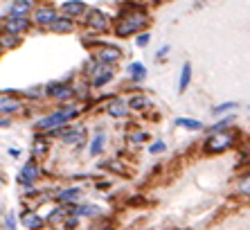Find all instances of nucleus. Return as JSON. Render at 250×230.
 Here are the masks:
<instances>
[{
    "label": "nucleus",
    "instance_id": "nucleus-38",
    "mask_svg": "<svg viewBox=\"0 0 250 230\" xmlns=\"http://www.w3.org/2000/svg\"><path fill=\"white\" fill-rule=\"evenodd\" d=\"M153 5H160V2H167V0H151Z\"/></svg>",
    "mask_w": 250,
    "mask_h": 230
},
{
    "label": "nucleus",
    "instance_id": "nucleus-3",
    "mask_svg": "<svg viewBox=\"0 0 250 230\" xmlns=\"http://www.w3.org/2000/svg\"><path fill=\"white\" fill-rule=\"evenodd\" d=\"M77 115H79V106H74V104L63 106L59 111L41 118L39 122H36V129H39V131H54V129H61L63 124H68V122L73 118H77Z\"/></svg>",
    "mask_w": 250,
    "mask_h": 230
},
{
    "label": "nucleus",
    "instance_id": "nucleus-20",
    "mask_svg": "<svg viewBox=\"0 0 250 230\" xmlns=\"http://www.w3.org/2000/svg\"><path fill=\"white\" fill-rule=\"evenodd\" d=\"M191 81V63H185L180 68V79H178V92H185Z\"/></svg>",
    "mask_w": 250,
    "mask_h": 230
},
{
    "label": "nucleus",
    "instance_id": "nucleus-14",
    "mask_svg": "<svg viewBox=\"0 0 250 230\" xmlns=\"http://www.w3.org/2000/svg\"><path fill=\"white\" fill-rule=\"evenodd\" d=\"M20 221H23V226H25L27 230H41L43 228V224H45L39 212H32V210L23 212V215H20Z\"/></svg>",
    "mask_w": 250,
    "mask_h": 230
},
{
    "label": "nucleus",
    "instance_id": "nucleus-35",
    "mask_svg": "<svg viewBox=\"0 0 250 230\" xmlns=\"http://www.w3.org/2000/svg\"><path fill=\"white\" fill-rule=\"evenodd\" d=\"M9 124H12V122H9V118H0V129H7Z\"/></svg>",
    "mask_w": 250,
    "mask_h": 230
},
{
    "label": "nucleus",
    "instance_id": "nucleus-16",
    "mask_svg": "<svg viewBox=\"0 0 250 230\" xmlns=\"http://www.w3.org/2000/svg\"><path fill=\"white\" fill-rule=\"evenodd\" d=\"M235 192H237L239 197H244V199H248V201H250V169L237 176V183H235Z\"/></svg>",
    "mask_w": 250,
    "mask_h": 230
},
{
    "label": "nucleus",
    "instance_id": "nucleus-9",
    "mask_svg": "<svg viewBox=\"0 0 250 230\" xmlns=\"http://www.w3.org/2000/svg\"><path fill=\"white\" fill-rule=\"evenodd\" d=\"M59 14H57V9L54 7H50V5H43V7H39V9H34V23L36 25H41V27H50L52 25V20L57 18Z\"/></svg>",
    "mask_w": 250,
    "mask_h": 230
},
{
    "label": "nucleus",
    "instance_id": "nucleus-15",
    "mask_svg": "<svg viewBox=\"0 0 250 230\" xmlns=\"http://www.w3.org/2000/svg\"><path fill=\"white\" fill-rule=\"evenodd\" d=\"M74 30V20L68 18V16H57V18L52 20V25H50V32H57V34H68Z\"/></svg>",
    "mask_w": 250,
    "mask_h": 230
},
{
    "label": "nucleus",
    "instance_id": "nucleus-37",
    "mask_svg": "<svg viewBox=\"0 0 250 230\" xmlns=\"http://www.w3.org/2000/svg\"><path fill=\"white\" fill-rule=\"evenodd\" d=\"M145 0H129V5H142Z\"/></svg>",
    "mask_w": 250,
    "mask_h": 230
},
{
    "label": "nucleus",
    "instance_id": "nucleus-27",
    "mask_svg": "<svg viewBox=\"0 0 250 230\" xmlns=\"http://www.w3.org/2000/svg\"><path fill=\"white\" fill-rule=\"evenodd\" d=\"M99 212V208L95 205H79V208H74V215H79V217H95Z\"/></svg>",
    "mask_w": 250,
    "mask_h": 230
},
{
    "label": "nucleus",
    "instance_id": "nucleus-31",
    "mask_svg": "<svg viewBox=\"0 0 250 230\" xmlns=\"http://www.w3.org/2000/svg\"><path fill=\"white\" fill-rule=\"evenodd\" d=\"M129 138H131V142H135V145H140V142H145V140L149 138V136H147L145 131H135V133H131Z\"/></svg>",
    "mask_w": 250,
    "mask_h": 230
},
{
    "label": "nucleus",
    "instance_id": "nucleus-17",
    "mask_svg": "<svg viewBox=\"0 0 250 230\" xmlns=\"http://www.w3.org/2000/svg\"><path fill=\"white\" fill-rule=\"evenodd\" d=\"M79 199H81L79 187H68V190H61L59 194H57V201H59V203H68V205H74Z\"/></svg>",
    "mask_w": 250,
    "mask_h": 230
},
{
    "label": "nucleus",
    "instance_id": "nucleus-5",
    "mask_svg": "<svg viewBox=\"0 0 250 230\" xmlns=\"http://www.w3.org/2000/svg\"><path fill=\"white\" fill-rule=\"evenodd\" d=\"M84 20H86V27H88L92 34H104L111 30V18H108V14L102 12V9H88V12L84 14Z\"/></svg>",
    "mask_w": 250,
    "mask_h": 230
},
{
    "label": "nucleus",
    "instance_id": "nucleus-36",
    "mask_svg": "<svg viewBox=\"0 0 250 230\" xmlns=\"http://www.w3.org/2000/svg\"><path fill=\"white\" fill-rule=\"evenodd\" d=\"M167 52H169V46H165V47H162V50H158V59H160V57H165Z\"/></svg>",
    "mask_w": 250,
    "mask_h": 230
},
{
    "label": "nucleus",
    "instance_id": "nucleus-25",
    "mask_svg": "<svg viewBox=\"0 0 250 230\" xmlns=\"http://www.w3.org/2000/svg\"><path fill=\"white\" fill-rule=\"evenodd\" d=\"M0 46L9 50V47H16L18 46V34H9V32H2L0 34Z\"/></svg>",
    "mask_w": 250,
    "mask_h": 230
},
{
    "label": "nucleus",
    "instance_id": "nucleus-18",
    "mask_svg": "<svg viewBox=\"0 0 250 230\" xmlns=\"http://www.w3.org/2000/svg\"><path fill=\"white\" fill-rule=\"evenodd\" d=\"M23 111V104H20L16 97H0V113H20Z\"/></svg>",
    "mask_w": 250,
    "mask_h": 230
},
{
    "label": "nucleus",
    "instance_id": "nucleus-28",
    "mask_svg": "<svg viewBox=\"0 0 250 230\" xmlns=\"http://www.w3.org/2000/svg\"><path fill=\"white\" fill-rule=\"evenodd\" d=\"M235 108H237V104H235V102H225V104H221V106H214V108H212V113H214V115H223V113L235 111Z\"/></svg>",
    "mask_w": 250,
    "mask_h": 230
},
{
    "label": "nucleus",
    "instance_id": "nucleus-1",
    "mask_svg": "<svg viewBox=\"0 0 250 230\" xmlns=\"http://www.w3.org/2000/svg\"><path fill=\"white\" fill-rule=\"evenodd\" d=\"M149 23H151V18H149V14H147L142 7L129 5L119 12L118 20H115V34L122 36V39H126V36H131V34L145 32L147 27H149Z\"/></svg>",
    "mask_w": 250,
    "mask_h": 230
},
{
    "label": "nucleus",
    "instance_id": "nucleus-34",
    "mask_svg": "<svg viewBox=\"0 0 250 230\" xmlns=\"http://www.w3.org/2000/svg\"><path fill=\"white\" fill-rule=\"evenodd\" d=\"M41 92H43L41 88H32V91H27V95H29V97H39Z\"/></svg>",
    "mask_w": 250,
    "mask_h": 230
},
{
    "label": "nucleus",
    "instance_id": "nucleus-7",
    "mask_svg": "<svg viewBox=\"0 0 250 230\" xmlns=\"http://www.w3.org/2000/svg\"><path fill=\"white\" fill-rule=\"evenodd\" d=\"M2 30L9 34H23L29 30V18L27 16H7L2 23Z\"/></svg>",
    "mask_w": 250,
    "mask_h": 230
},
{
    "label": "nucleus",
    "instance_id": "nucleus-2",
    "mask_svg": "<svg viewBox=\"0 0 250 230\" xmlns=\"http://www.w3.org/2000/svg\"><path fill=\"white\" fill-rule=\"evenodd\" d=\"M239 136L237 131H228V129H221V131H212L210 138H205V153H225L230 152L232 147H237Z\"/></svg>",
    "mask_w": 250,
    "mask_h": 230
},
{
    "label": "nucleus",
    "instance_id": "nucleus-19",
    "mask_svg": "<svg viewBox=\"0 0 250 230\" xmlns=\"http://www.w3.org/2000/svg\"><path fill=\"white\" fill-rule=\"evenodd\" d=\"M32 0H14L9 16H27V14H32Z\"/></svg>",
    "mask_w": 250,
    "mask_h": 230
},
{
    "label": "nucleus",
    "instance_id": "nucleus-11",
    "mask_svg": "<svg viewBox=\"0 0 250 230\" xmlns=\"http://www.w3.org/2000/svg\"><path fill=\"white\" fill-rule=\"evenodd\" d=\"M86 12H88V7H86V2H81V0H68V2L61 5V16H68V18H73V20L84 16Z\"/></svg>",
    "mask_w": 250,
    "mask_h": 230
},
{
    "label": "nucleus",
    "instance_id": "nucleus-12",
    "mask_svg": "<svg viewBox=\"0 0 250 230\" xmlns=\"http://www.w3.org/2000/svg\"><path fill=\"white\" fill-rule=\"evenodd\" d=\"M45 92L54 99H61V102H68V99L74 97V88L68 84H50L45 88Z\"/></svg>",
    "mask_w": 250,
    "mask_h": 230
},
{
    "label": "nucleus",
    "instance_id": "nucleus-39",
    "mask_svg": "<svg viewBox=\"0 0 250 230\" xmlns=\"http://www.w3.org/2000/svg\"><path fill=\"white\" fill-rule=\"evenodd\" d=\"M2 52H5V47H2V46H0V57H2Z\"/></svg>",
    "mask_w": 250,
    "mask_h": 230
},
{
    "label": "nucleus",
    "instance_id": "nucleus-21",
    "mask_svg": "<svg viewBox=\"0 0 250 230\" xmlns=\"http://www.w3.org/2000/svg\"><path fill=\"white\" fill-rule=\"evenodd\" d=\"M176 126L187 129V131H201V129H203V124L194 118H176Z\"/></svg>",
    "mask_w": 250,
    "mask_h": 230
},
{
    "label": "nucleus",
    "instance_id": "nucleus-26",
    "mask_svg": "<svg viewBox=\"0 0 250 230\" xmlns=\"http://www.w3.org/2000/svg\"><path fill=\"white\" fill-rule=\"evenodd\" d=\"M104 142H106V136H104V133H97V136L92 138V142H90V156H97V153H102V149H104Z\"/></svg>",
    "mask_w": 250,
    "mask_h": 230
},
{
    "label": "nucleus",
    "instance_id": "nucleus-32",
    "mask_svg": "<svg viewBox=\"0 0 250 230\" xmlns=\"http://www.w3.org/2000/svg\"><path fill=\"white\" fill-rule=\"evenodd\" d=\"M5 228H7V230H16V217H14V215H7Z\"/></svg>",
    "mask_w": 250,
    "mask_h": 230
},
{
    "label": "nucleus",
    "instance_id": "nucleus-29",
    "mask_svg": "<svg viewBox=\"0 0 250 230\" xmlns=\"http://www.w3.org/2000/svg\"><path fill=\"white\" fill-rule=\"evenodd\" d=\"M239 156H241V163H250V140H246L244 145H241Z\"/></svg>",
    "mask_w": 250,
    "mask_h": 230
},
{
    "label": "nucleus",
    "instance_id": "nucleus-22",
    "mask_svg": "<svg viewBox=\"0 0 250 230\" xmlns=\"http://www.w3.org/2000/svg\"><path fill=\"white\" fill-rule=\"evenodd\" d=\"M129 75H131V79L138 84V81H142V79L147 77V68L140 63V61H135V63H131L129 66Z\"/></svg>",
    "mask_w": 250,
    "mask_h": 230
},
{
    "label": "nucleus",
    "instance_id": "nucleus-10",
    "mask_svg": "<svg viewBox=\"0 0 250 230\" xmlns=\"http://www.w3.org/2000/svg\"><path fill=\"white\" fill-rule=\"evenodd\" d=\"M129 102H124L122 97H113L106 102V113L111 115V118H126L129 115Z\"/></svg>",
    "mask_w": 250,
    "mask_h": 230
},
{
    "label": "nucleus",
    "instance_id": "nucleus-24",
    "mask_svg": "<svg viewBox=\"0 0 250 230\" xmlns=\"http://www.w3.org/2000/svg\"><path fill=\"white\" fill-rule=\"evenodd\" d=\"M129 106L135 108V111H145L147 106H149V97H147V95H133V97L129 99Z\"/></svg>",
    "mask_w": 250,
    "mask_h": 230
},
{
    "label": "nucleus",
    "instance_id": "nucleus-4",
    "mask_svg": "<svg viewBox=\"0 0 250 230\" xmlns=\"http://www.w3.org/2000/svg\"><path fill=\"white\" fill-rule=\"evenodd\" d=\"M86 77L90 79V86L92 88H102L115 77V68L113 63H102L92 57V61H88V66H86Z\"/></svg>",
    "mask_w": 250,
    "mask_h": 230
},
{
    "label": "nucleus",
    "instance_id": "nucleus-8",
    "mask_svg": "<svg viewBox=\"0 0 250 230\" xmlns=\"http://www.w3.org/2000/svg\"><path fill=\"white\" fill-rule=\"evenodd\" d=\"M39 176H41V169H39V165H36V160H29V163H25V167L20 169L18 181L25 185V187H29V185H34L39 181Z\"/></svg>",
    "mask_w": 250,
    "mask_h": 230
},
{
    "label": "nucleus",
    "instance_id": "nucleus-33",
    "mask_svg": "<svg viewBox=\"0 0 250 230\" xmlns=\"http://www.w3.org/2000/svg\"><path fill=\"white\" fill-rule=\"evenodd\" d=\"M165 149H167V147H165V142H153L149 152H151V153H162V152H165Z\"/></svg>",
    "mask_w": 250,
    "mask_h": 230
},
{
    "label": "nucleus",
    "instance_id": "nucleus-30",
    "mask_svg": "<svg viewBox=\"0 0 250 230\" xmlns=\"http://www.w3.org/2000/svg\"><path fill=\"white\" fill-rule=\"evenodd\" d=\"M149 41H151V34H149V32H140L138 39H135V43H138L140 47H145V46H149Z\"/></svg>",
    "mask_w": 250,
    "mask_h": 230
},
{
    "label": "nucleus",
    "instance_id": "nucleus-23",
    "mask_svg": "<svg viewBox=\"0 0 250 230\" xmlns=\"http://www.w3.org/2000/svg\"><path fill=\"white\" fill-rule=\"evenodd\" d=\"M47 140L45 138H36L34 140V145H32V156L34 158H43L47 153Z\"/></svg>",
    "mask_w": 250,
    "mask_h": 230
},
{
    "label": "nucleus",
    "instance_id": "nucleus-6",
    "mask_svg": "<svg viewBox=\"0 0 250 230\" xmlns=\"http://www.w3.org/2000/svg\"><path fill=\"white\" fill-rule=\"evenodd\" d=\"M95 59L102 63H118L122 59V50L115 46H97L95 47Z\"/></svg>",
    "mask_w": 250,
    "mask_h": 230
},
{
    "label": "nucleus",
    "instance_id": "nucleus-13",
    "mask_svg": "<svg viewBox=\"0 0 250 230\" xmlns=\"http://www.w3.org/2000/svg\"><path fill=\"white\" fill-rule=\"evenodd\" d=\"M59 136L66 145H81V140L86 138L84 126H73V129H59Z\"/></svg>",
    "mask_w": 250,
    "mask_h": 230
}]
</instances>
